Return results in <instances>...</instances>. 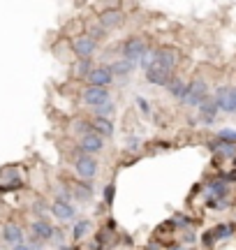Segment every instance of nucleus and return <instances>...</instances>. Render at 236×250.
<instances>
[{
  "mask_svg": "<svg viewBox=\"0 0 236 250\" xmlns=\"http://www.w3.org/2000/svg\"><path fill=\"white\" fill-rule=\"evenodd\" d=\"M114 195H116V186H114V183H109V186L104 188V202H107V204H111V202H114Z\"/></svg>",
  "mask_w": 236,
  "mask_h": 250,
  "instance_id": "obj_30",
  "label": "nucleus"
},
{
  "mask_svg": "<svg viewBox=\"0 0 236 250\" xmlns=\"http://www.w3.org/2000/svg\"><path fill=\"white\" fill-rule=\"evenodd\" d=\"M137 62L132 61H125V58H118V61L111 62V72H114V77H130L132 72H135Z\"/></svg>",
  "mask_w": 236,
  "mask_h": 250,
  "instance_id": "obj_19",
  "label": "nucleus"
},
{
  "mask_svg": "<svg viewBox=\"0 0 236 250\" xmlns=\"http://www.w3.org/2000/svg\"><path fill=\"white\" fill-rule=\"evenodd\" d=\"M79 151L88 153V155H98V153L104 151V137L98 134L95 130L88 134H81L79 137Z\"/></svg>",
  "mask_w": 236,
  "mask_h": 250,
  "instance_id": "obj_10",
  "label": "nucleus"
},
{
  "mask_svg": "<svg viewBox=\"0 0 236 250\" xmlns=\"http://www.w3.org/2000/svg\"><path fill=\"white\" fill-rule=\"evenodd\" d=\"M204 190H206V197L209 199H222V197L229 195V186L225 183V181H209L206 186H204Z\"/></svg>",
  "mask_w": 236,
  "mask_h": 250,
  "instance_id": "obj_16",
  "label": "nucleus"
},
{
  "mask_svg": "<svg viewBox=\"0 0 236 250\" xmlns=\"http://www.w3.org/2000/svg\"><path fill=\"white\" fill-rule=\"evenodd\" d=\"M49 211H51L54 218L60 220V223H74V218H77V208H74L67 199H63V197H56L54 202L49 204Z\"/></svg>",
  "mask_w": 236,
  "mask_h": 250,
  "instance_id": "obj_6",
  "label": "nucleus"
},
{
  "mask_svg": "<svg viewBox=\"0 0 236 250\" xmlns=\"http://www.w3.org/2000/svg\"><path fill=\"white\" fill-rule=\"evenodd\" d=\"M93 109H95V118H114V114H116L114 102H107V104H100V107H93Z\"/></svg>",
  "mask_w": 236,
  "mask_h": 250,
  "instance_id": "obj_25",
  "label": "nucleus"
},
{
  "mask_svg": "<svg viewBox=\"0 0 236 250\" xmlns=\"http://www.w3.org/2000/svg\"><path fill=\"white\" fill-rule=\"evenodd\" d=\"M93 130L98 134H102V137H114V132H116L111 118H95V121H93Z\"/></svg>",
  "mask_w": 236,
  "mask_h": 250,
  "instance_id": "obj_20",
  "label": "nucleus"
},
{
  "mask_svg": "<svg viewBox=\"0 0 236 250\" xmlns=\"http://www.w3.org/2000/svg\"><path fill=\"white\" fill-rule=\"evenodd\" d=\"M12 250H35V248H33L30 243L23 241V243H19V246H12Z\"/></svg>",
  "mask_w": 236,
  "mask_h": 250,
  "instance_id": "obj_33",
  "label": "nucleus"
},
{
  "mask_svg": "<svg viewBox=\"0 0 236 250\" xmlns=\"http://www.w3.org/2000/svg\"><path fill=\"white\" fill-rule=\"evenodd\" d=\"M88 35H91L93 40L98 42V40H102V37L107 35V28L102 26V23H98V26H91V28H88Z\"/></svg>",
  "mask_w": 236,
  "mask_h": 250,
  "instance_id": "obj_29",
  "label": "nucleus"
},
{
  "mask_svg": "<svg viewBox=\"0 0 236 250\" xmlns=\"http://www.w3.org/2000/svg\"><path fill=\"white\" fill-rule=\"evenodd\" d=\"M232 234H234V225H218L211 236H213L216 241H225V239H229Z\"/></svg>",
  "mask_w": 236,
  "mask_h": 250,
  "instance_id": "obj_24",
  "label": "nucleus"
},
{
  "mask_svg": "<svg viewBox=\"0 0 236 250\" xmlns=\"http://www.w3.org/2000/svg\"><path fill=\"white\" fill-rule=\"evenodd\" d=\"M81 102L86 107H100V104H107L111 102V90L104 88V86H88L83 90Z\"/></svg>",
  "mask_w": 236,
  "mask_h": 250,
  "instance_id": "obj_5",
  "label": "nucleus"
},
{
  "mask_svg": "<svg viewBox=\"0 0 236 250\" xmlns=\"http://www.w3.org/2000/svg\"><path fill=\"white\" fill-rule=\"evenodd\" d=\"M23 229H21V225L17 223H5L2 227V241L7 243V246H19V243H23Z\"/></svg>",
  "mask_w": 236,
  "mask_h": 250,
  "instance_id": "obj_14",
  "label": "nucleus"
},
{
  "mask_svg": "<svg viewBox=\"0 0 236 250\" xmlns=\"http://www.w3.org/2000/svg\"><path fill=\"white\" fill-rule=\"evenodd\" d=\"M111 81H114V72H111V65H95L88 77H86V83L88 86H104L109 88Z\"/></svg>",
  "mask_w": 236,
  "mask_h": 250,
  "instance_id": "obj_7",
  "label": "nucleus"
},
{
  "mask_svg": "<svg viewBox=\"0 0 236 250\" xmlns=\"http://www.w3.org/2000/svg\"><path fill=\"white\" fill-rule=\"evenodd\" d=\"M209 206H211V208H218V211H222V208H227V206H229V202H227V197H222V199H218V202H216V199H211Z\"/></svg>",
  "mask_w": 236,
  "mask_h": 250,
  "instance_id": "obj_31",
  "label": "nucleus"
},
{
  "mask_svg": "<svg viewBox=\"0 0 236 250\" xmlns=\"http://www.w3.org/2000/svg\"><path fill=\"white\" fill-rule=\"evenodd\" d=\"M144 79L148 83H153L157 88H167V83L174 79V72L172 70H164L160 65H151V67H146L144 70Z\"/></svg>",
  "mask_w": 236,
  "mask_h": 250,
  "instance_id": "obj_9",
  "label": "nucleus"
},
{
  "mask_svg": "<svg viewBox=\"0 0 236 250\" xmlns=\"http://www.w3.org/2000/svg\"><path fill=\"white\" fill-rule=\"evenodd\" d=\"M213 100L218 102L220 111L236 114V86H218L213 93Z\"/></svg>",
  "mask_w": 236,
  "mask_h": 250,
  "instance_id": "obj_4",
  "label": "nucleus"
},
{
  "mask_svg": "<svg viewBox=\"0 0 236 250\" xmlns=\"http://www.w3.org/2000/svg\"><path fill=\"white\" fill-rule=\"evenodd\" d=\"M54 234H56V227L49 220H44V218H37V220L30 223V236H35L39 241H51Z\"/></svg>",
  "mask_w": 236,
  "mask_h": 250,
  "instance_id": "obj_12",
  "label": "nucleus"
},
{
  "mask_svg": "<svg viewBox=\"0 0 236 250\" xmlns=\"http://www.w3.org/2000/svg\"><path fill=\"white\" fill-rule=\"evenodd\" d=\"M199 116H201V121H206V123H213L216 118H218V111H220V107H218V102L213 100V95H209V98H204L199 102Z\"/></svg>",
  "mask_w": 236,
  "mask_h": 250,
  "instance_id": "obj_13",
  "label": "nucleus"
},
{
  "mask_svg": "<svg viewBox=\"0 0 236 250\" xmlns=\"http://www.w3.org/2000/svg\"><path fill=\"white\" fill-rule=\"evenodd\" d=\"M139 139H137V137H130V139H127L125 142V151H130V153H135V151H139Z\"/></svg>",
  "mask_w": 236,
  "mask_h": 250,
  "instance_id": "obj_32",
  "label": "nucleus"
},
{
  "mask_svg": "<svg viewBox=\"0 0 236 250\" xmlns=\"http://www.w3.org/2000/svg\"><path fill=\"white\" fill-rule=\"evenodd\" d=\"M167 93H169L176 102H183V104H185V98H188V81L174 77V79L167 83Z\"/></svg>",
  "mask_w": 236,
  "mask_h": 250,
  "instance_id": "obj_15",
  "label": "nucleus"
},
{
  "mask_svg": "<svg viewBox=\"0 0 236 250\" xmlns=\"http://www.w3.org/2000/svg\"><path fill=\"white\" fill-rule=\"evenodd\" d=\"M204 98H209V83L204 79L188 81V98H185V104H188V107H199V102Z\"/></svg>",
  "mask_w": 236,
  "mask_h": 250,
  "instance_id": "obj_8",
  "label": "nucleus"
},
{
  "mask_svg": "<svg viewBox=\"0 0 236 250\" xmlns=\"http://www.w3.org/2000/svg\"><path fill=\"white\" fill-rule=\"evenodd\" d=\"M151 58H153V65H160L164 70H172L181 62V54H178V49H174V46H162V49H155L151 51Z\"/></svg>",
  "mask_w": 236,
  "mask_h": 250,
  "instance_id": "obj_3",
  "label": "nucleus"
},
{
  "mask_svg": "<svg viewBox=\"0 0 236 250\" xmlns=\"http://www.w3.org/2000/svg\"><path fill=\"white\" fill-rule=\"evenodd\" d=\"M72 51L77 54V58H93L98 51V42L91 35H79L72 40Z\"/></svg>",
  "mask_w": 236,
  "mask_h": 250,
  "instance_id": "obj_11",
  "label": "nucleus"
},
{
  "mask_svg": "<svg viewBox=\"0 0 236 250\" xmlns=\"http://www.w3.org/2000/svg\"><path fill=\"white\" fill-rule=\"evenodd\" d=\"M135 104H137V109H139V114H141V116H151V104H148V100L146 98H141V95H139V98H135Z\"/></svg>",
  "mask_w": 236,
  "mask_h": 250,
  "instance_id": "obj_28",
  "label": "nucleus"
},
{
  "mask_svg": "<svg viewBox=\"0 0 236 250\" xmlns=\"http://www.w3.org/2000/svg\"><path fill=\"white\" fill-rule=\"evenodd\" d=\"M74 171H77V176L81 181H93L98 176V171H100V162L95 160L93 155H88V153H79L74 158Z\"/></svg>",
  "mask_w": 236,
  "mask_h": 250,
  "instance_id": "obj_1",
  "label": "nucleus"
},
{
  "mask_svg": "<svg viewBox=\"0 0 236 250\" xmlns=\"http://www.w3.org/2000/svg\"><path fill=\"white\" fill-rule=\"evenodd\" d=\"M70 190H72V197L74 199H79V202H88V199L93 197L91 181H74L72 186H70Z\"/></svg>",
  "mask_w": 236,
  "mask_h": 250,
  "instance_id": "obj_18",
  "label": "nucleus"
},
{
  "mask_svg": "<svg viewBox=\"0 0 236 250\" xmlns=\"http://www.w3.org/2000/svg\"><path fill=\"white\" fill-rule=\"evenodd\" d=\"M216 139L236 144V127H222V130H218V137H216Z\"/></svg>",
  "mask_w": 236,
  "mask_h": 250,
  "instance_id": "obj_27",
  "label": "nucleus"
},
{
  "mask_svg": "<svg viewBox=\"0 0 236 250\" xmlns=\"http://www.w3.org/2000/svg\"><path fill=\"white\" fill-rule=\"evenodd\" d=\"M72 130L79 134V137H81V134L93 132V121H74V123H72Z\"/></svg>",
  "mask_w": 236,
  "mask_h": 250,
  "instance_id": "obj_26",
  "label": "nucleus"
},
{
  "mask_svg": "<svg viewBox=\"0 0 236 250\" xmlns=\"http://www.w3.org/2000/svg\"><path fill=\"white\" fill-rule=\"evenodd\" d=\"M93 67H95V65H93V61L91 58H79V61L74 62V77H83V79H86V77H88V72L93 70Z\"/></svg>",
  "mask_w": 236,
  "mask_h": 250,
  "instance_id": "obj_23",
  "label": "nucleus"
},
{
  "mask_svg": "<svg viewBox=\"0 0 236 250\" xmlns=\"http://www.w3.org/2000/svg\"><path fill=\"white\" fill-rule=\"evenodd\" d=\"M148 51V46L141 37H127L123 40V44H120V58H125V61H132V62H139L141 61V56Z\"/></svg>",
  "mask_w": 236,
  "mask_h": 250,
  "instance_id": "obj_2",
  "label": "nucleus"
},
{
  "mask_svg": "<svg viewBox=\"0 0 236 250\" xmlns=\"http://www.w3.org/2000/svg\"><path fill=\"white\" fill-rule=\"evenodd\" d=\"M123 19H125V14H123L120 9H107V12H102L100 14V23L109 30V28L120 26V23H123Z\"/></svg>",
  "mask_w": 236,
  "mask_h": 250,
  "instance_id": "obj_17",
  "label": "nucleus"
},
{
  "mask_svg": "<svg viewBox=\"0 0 236 250\" xmlns=\"http://www.w3.org/2000/svg\"><path fill=\"white\" fill-rule=\"evenodd\" d=\"M91 232V220H77L74 223V229H72V239L74 241H81V239H86V234Z\"/></svg>",
  "mask_w": 236,
  "mask_h": 250,
  "instance_id": "obj_22",
  "label": "nucleus"
},
{
  "mask_svg": "<svg viewBox=\"0 0 236 250\" xmlns=\"http://www.w3.org/2000/svg\"><path fill=\"white\" fill-rule=\"evenodd\" d=\"M232 162H234V169H236V155H234V158H232Z\"/></svg>",
  "mask_w": 236,
  "mask_h": 250,
  "instance_id": "obj_34",
  "label": "nucleus"
},
{
  "mask_svg": "<svg viewBox=\"0 0 236 250\" xmlns=\"http://www.w3.org/2000/svg\"><path fill=\"white\" fill-rule=\"evenodd\" d=\"M211 151H216L218 155H225V158H234L236 155V144H229V142H211Z\"/></svg>",
  "mask_w": 236,
  "mask_h": 250,
  "instance_id": "obj_21",
  "label": "nucleus"
}]
</instances>
